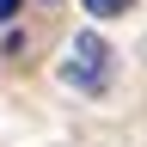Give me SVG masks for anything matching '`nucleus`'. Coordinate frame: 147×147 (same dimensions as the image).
<instances>
[{"label": "nucleus", "mask_w": 147, "mask_h": 147, "mask_svg": "<svg viewBox=\"0 0 147 147\" xmlns=\"http://www.w3.org/2000/svg\"><path fill=\"white\" fill-rule=\"evenodd\" d=\"M110 43L98 31H74V43L61 49V86H74V92H104L110 86Z\"/></svg>", "instance_id": "obj_1"}, {"label": "nucleus", "mask_w": 147, "mask_h": 147, "mask_svg": "<svg viewBox=\"0 0 147 147\" xmlns=\"http://www.w3.org/2000/svg\"><path fill=\"white\" fill-rule=\"evenodd\" d=\"M80 6H86L92 18H123L129 6H135V0H80Z\"/></svg>", "instance_id": "obj_2"}]
</instances>
